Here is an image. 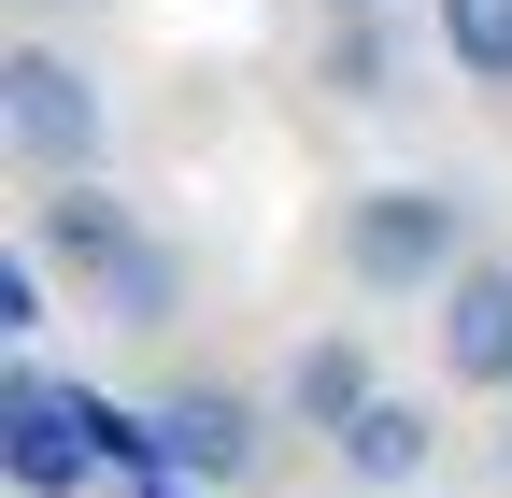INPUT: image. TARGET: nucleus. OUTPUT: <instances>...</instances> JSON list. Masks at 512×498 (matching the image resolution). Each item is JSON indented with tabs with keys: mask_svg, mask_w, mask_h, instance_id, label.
<instances>
[{
	"mask_svg": "<svg viewBox=\"0 0 512 498\" xmlns=\"http://www.w3.org/2000/svg\"><path fill=\"white\" fill-rule=\"evenodd\" d=\"M342 271L370 299H441L470 271V214L441 200V185H356L342 200Z\"/></svg>",
	"mask_w": 512,
	"mask_h": 498,
	"instance_id": "nucleus-1",
	"label": "nucleus"
},
{
	"mask_svg": "<svg viewBox=\"0 0 512 498\" xmlns=\"http://www.w3.org/2000/svg\"><path fill=\"white\" fill-rule=\"evenodd\" d=\"M313 86H342V100H399V29H384V15H328Z\"/></svg>",
	"mask_w": 512,
	"mask_h": 498,
	"instance_id": "nucleus-9",
	"label": "nucleus"
},
{
	"mask_svg": "<svg viewBox=\"0 0 512 498\" xmlns=\"http://www.w3.org/2000/svg\"><path fill=\"white\" fill-rule=\"evenodd\" d=\"M0 470H15V498H72L100 470V399L57 370H15L0 385Z\"/></svg>",
	"mask_w": 512,
	"mask_h": 498,
	"instance_id": "nucleus-3",
	"label": "nucleus"
},
{
	"mask_svg": "<svg viewBox=\"0 0 512 498\" xmlns=\"http://www.w3.org/2000/svg\"><path fill=\"white\" fill-rule=\"evenodd\" d=\"M427 29L470 86H512V0H427Z\"/></svg>",
	"mask_w": 512,
	"mask_h": 498,
	"instance_id": "nucleus-10",
	"label": "nucleus"
},
{
	"mask_svg": "<svg viewBox=\"0 0 512 498\" xmlns=\"http://www.w3.org/2000/svg\"><path fill=\"white\" fill-rule=\"evenodd\" d=\"M370 399H384V356H370L356 328H313V342L285 356V427H313V442H342Z\"/></svg>",
	"mask_w": 512,
	"mask_h": 498,
	"instance_id": "nucleus-7",
	"label": "nucleus"
},
{
	"mask_svg": "<svg viewBox=\"0 0 512 498\" xmlns=\"http://www.w3.org/2000/svg\"><path fill=\"white\" fill-rule=\"evenodd\" d=\"M427 342H441V385H456V399L512 385V257H470L456 285H441V314H427Z\"/></svg>",
	"mask_w": 512,
	"mask_h": 498,
	"instance_id": "nucleus-5",
	"label": "nucleus"
},
{
	"mask_svg": "<svg viewBox=\"0 0 512 498\" xmlns=\"http://www.w3.org/2000/svg\"><path fill=\"white\" fill-rule=\"evenodd\" d=\"M328 15H399V0H328Z\"/></svg>",
	"mask_w": 512,
	"mask_h": 498,
	"instance_id": "nucleus-12",
	"label": "nucleus"
},
{
	"mask_svg": "<svg viewBox=\"0 0 512 498\" xmlns=\"http://www.w3.org/2000/svg\"><path fill=\"white\" fill-rule=\"evenodd\" d=\"M0 328H43V242H15V257H0Z\"/></svg>",
	"mask_w": 512,
	"mask_h": 498,
	"instance_id": "nucleus-11",
	"label": "nucleus"
},
{
	"mask_svg": "<svg viewBox=\"0 0 512 498\" xmlns=\"http://www.w3.org/2000/svg\"><path fill=\"white\" fill-rule=\"evenodd\" d=\"M0 143H15L43 185L100 171V86H86L57 43H15V57H0Z\"/></svg>",
	"mask_w": 512,
	"mask_h": 498,
	"instance_id": "nucleus-2",
	"label": "nucleus"
},
{
	"mask_svg": "<svg viewBox=\"0 0 512 498\" xmlns=\"http://www.w3.org/2000/svg\"><path fill=\"white\" fill-rule=\"evenodd\" d=\"M128 498H185V484H171V470H157V484H128Z\"/></svg>",
	"mask_w": 512,
	"mask_h": 498,
	"instance_id": "nucleus-13",
	"label": "nucleus"
},
{
	"mask_svg": "<svg viewBox=\"0 0 512 498\" xmlns=\"http://www.w3.org/2000/svg\"><path fill=\"white\" fill-rule=\"evenodd\" d=\"M328 456H342L356 484H413V470L441 456V413H427V399H399V385H384V399H370V413L342 427V442H328Z\"/></svg>",
	"mask_w": 512,
	"mask_h": 498,
	"instance_id": "nucleus-8",
	"label": "nucleus"
},
{
	"mask_svg": "<svg viewBox=\"0 0 512 498\" xmlns=\"http://www.w3.org/2000/svg\"><path fill=\"white\" fill-rule=\"evenodd\" d=\"M29 242H43V271H86V285H100L128 242H143V214H128L100 171H72V185H43V200H29Z\"/></svg>",
	"mask_w": 512,
	"mask_h": 498,
	"instance_id": "nucleus-6",
	"label": "nucleus"
},
{
	"mask_svg": "<svg viewBox=\"0 0 512 498\" xmlns=\"http://www.w3.org/2000/svg\"><path fill=\"white\" fill-rule=\"evenodd\" d=\"M157 456H171V484H242L271 456V427H256L242 385H171L157 399Z\"/></svg>",
	"mask_w": 512,
	"mask_h": 498,
	"instance_id": "nucleus-4",
	"label": "nucleus"
}]
</instances>
